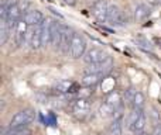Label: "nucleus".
Segmentation results:
<instances>
[{
    "label": "nucleus",
    "mask_w": 161,
    "mask_h": 135,
    "mask_svg": "<svg viewBox=\"0 0 161 135\" xmlns=\"http://www.w3.org/2000/svg\"><path fill=\"white\" fill-rule=\"evenodd\" d=\"M65 2V4H68V6H74L76 3V0H64Z\"/></svg>",
    "instance_id": "nucleus-28"
},
{
    "label": "nucleus",
    "mask_w": 161,
    "mask_h": 135,
    "mask_svg": "<svg viewBox=\"0 0 161 135\" xmlns=\"http://www.w3.org/2000/svg\"><path fill=\"white\" fill-rule=\"evenodd\" d=\"M154 135H161V122H158V124L156 125V128H154Z\"/></svg>",
    "instance_id": "nucleus-27"
},
{
    "label": "nucleus",
    "mask_w": 161,
    "mask_h": 135,
    "mask_svg": "<svg viewBox=\"0 0 161 135\" xmlns=\"http://www.w3.org/2000/svg\"><path fill=\"white\" fill-rule=\"evenodd\" d=\"M143 110H139V108H133V110L129 113L127 118H126V127L129 128V130H131V127L134 125V122L137 121V118L140 117V114H142Z\"/></svg>",
    "instance_id": "nucleus-19"
},
{
    "label": "nucleus",
    "mask_w": 161,
    "mask_h": 135,
    "mask_svg": "<svg viewBox=\"0 0 161 135\" xmlns=\"http://www.w3.org/2000/svg\"><path fill=\"white\" fill-rule=\"evenodd\" d=\"M113 68V59L109 56L106 61H103L102 64H97V65H89L88 72H93V73H99L102 76H106L109 72L112 70Z\"/></svg>",
    "instance_id": "nucleus-9"
},
{
    "label": "nucleus",
    "mask_w": 161,
    "mask_h": 135,
    "mask_svg": "<svg viewBox=\"0 0 161 135\" xmlns=\"http://www.w3.org/2000/svg\"><path fill=\"white\" fill-rule=\"evenodd\" d=\"M23 20H24L28 25H38L44 21V16H42V13L40 10H30L24 14Z\"/></svg>",
    "instance_id": "nucleus-13"
},
{
    "label": "nucleus",
    "mask_w": 161,
    "mask_h": 135,
    "mask_svg": "<svg viewBox=\"0 0 161 135\" xmlns=\"http://www.w3.org/2000/svg\"><path fill=\"white\" fill-rule=\"evenodd\" d=\"M144 94L142 93V91H136V94H134V99L133 101H131V106H133V108H139V110H143L144 108Z\"/></svg>",
    "instance_id": "nucleus-21"
},
{
    "label": "nucleus",
    "mask_w": 161,
    "mask_h": 135,
    "mask_svg": "<svg viewBox=\"0 0 161 135\" xmlns=\"http://www.w3.org/2000/svg\"><path fill=\"white\" fill-rule=\"evenodd\" d=\"M151 16V6L150 4H137L136 8H134V20L137 23H142L144 20H147L148 17Z\"/></svg>",
    "instance_id": "nucleus-12"
},
{
    "label": "nucleus",
    "mask_w": 161,
    "mask_h": 135,
    "mask_svg": "<svg viewBox=\"0 0 161 135\" xmlns=\"http://www.w3.org/2000/svg\"><path fill=\"white\" fill-rule=\"evenodd\" d=\"M50 27H51V45L54 47V49H59L61 37H62V23L51 20Z\"/></svg>",
    "instance_id": "nucleus-6"
},
{
    "label": "nucleus",
    "mask_w": 161,
    "mask_h": 135,
    "mask_svg": "<svg viewBox=\"0 0 161 135\" xmlns=\"http://www.w3.org/2000/svg\"><path fill=\"white\" fill-rule=\"evenodd\" d=\"M71 85L72 83L71 82H59L58 85H57V89H58V91H61V93H69V89H71Z\"/></svg>",
    "instance_id": "nucleus-23"
},
{
    "label": "nucleus",
    "mask_w": 161,
    "mask_h": 135,
    "mask_svg": "<svg viewBox=\"0 0 161 135\" xmlns=\"http://www.w3.org/2000/svg\"><path fill=\"white\" fill-rule=\"evenodd\" d=\"M72 111L78 118L83 120L86 117V114L89 113V103L86 101L85 99H80L76 100V101L72 103Z\"/></svg>",
    "instance_id": "nucleus-10"
},
{
    "label": "nucleus",
    "mask_w": 161,
    "mask_h": 135,
    "mask_svg": "<svg viewBox=\"0 0 161 135\" xmlns=\"http://www.w3.org/2000/svg\"><path fill=\"white\" fill-rule=\"evenodd\" d=\"M114 113H116V110H114L110 104H108V103H103V104L99 107V114H100V117H103V118L113 117Z\"/></svg>",
    "instance_id": "nucleus-20"
},
{
    "label": "nucleus",
    "mask_w": 161,
    "mask_h": 135,
    "mask_svg": "<svg viewBox=\"0 0 161 135\" xmlns=\"http://www.w3.org/2000/svg\"><path fill=\"white\" fill-rule=\"evenodd\" d=\"M31 131L28 128H7L3 131L2 135H30Z\"/></svg>",
    "instance_id": "nucleus-22"
},
{
    "label": "nucleus",
    "mask_w": 161,
    "mask_h": 135,
    "mask_svg": "<svg viewBox=\"0 0 161 135\" xmlns=\"http://www.w3.org/2000/svg\"><path fill=\"white\" fill-rule=\"evenodd\" d=\"M82 58L85 61V64L97 65V64H102L103 61H106L109 58V55L103 49H100V48H91L89 51H86Z\"/></svg>",
    "instance_id": "nucleus-4"
},
{
    "label": "nucleus",
    "mask_w": 161,
    "mask_h": 135,
    "mask_svg": "<svg viewBox=\"0 0 161 135\" xmlns=\"http://www.w3.org/2000/svg\"><path fill=\"white\" fill-rule=\"evenodd\" d=\"M72 38H74V31L71 30L68 25L62 24V37H61V45H59V51H61L62 54H67L68 55Z\"/></svg>",
    "instance_id": "nucleus-7"
},
{
    "label": "nucleus",
    "mask_w": 161,
    "mask_h": 135,
    "mask_svg": "<svg viewBox=\"0 0 161 135\" xmlns=\"http://www.w3.org/2000/svg\"><path fill=\"white\" fill-rule=\"evenodd\" d=\"M13 25L8 23L7 18H2L0 20V44L4 45L6 42L8 41V38H10L11 35V31H14Z\"/></svg>",
    "instance_id": "nucleus-11"
},
{
    "label": "nucleus",
    "mask_w": 161,
    "mask_h": 135,
    "mask_svg": "<svg viewBox=\"0 0 161 135\" xmlns=\"http://www.w3.org/2000/svg\"><path fill=\"white\" fill-rule=\"evenodd\" d=\"M137 135H154V134H144V132H140V134H137Z\"/></svg>",
    "instance_id": "nucleus-29"
},
{
    "label": "nucleus",
    "mask_w": 161,
    "mask_h": 135,
    "mask_svg": "<svg viewBox=\"0 0 161 135\" xmlns=\"http://www.w3.org/2000/svg\"><path fill=\"white\" fill-rule=\"evenodd\" d=\"M134 42L137 44V47L142 48V49H144V51L153 49V44H151V41L146 35H143V34H139V35L134 37Z\"/></svg>",
    "instance_id": "nucleus-17"
},
{
    "label": "nucleus",
    "mask_w": 161,
    "mask_h": 135,
    "mask_svg": "<svg viewBox=\"0 0 161 135\" xmlns=\"http://www.w3.org/2000/svg\"><path fill=\"white\" fill-rule=\"evenodd\" d=\"M109 2L108 0H97L92 7V14L99 23H108Z\"/></svg>",
    "instance_id": "nucleus-5"
},
{
    "label": "nucleus",
    "mask_w": 161,
    "mask_h": 135,
    "mask_svg": "<svg viewBox=\"0 0 161 135\" xmlns=\"http://www.w3.org/2000/svg\"><path fill=\"white\" fill-rule=\"evenodd\" d=\"M108 23L113 27H125V25H127V16L117 4L109 3Z\"/></svg>",
    "instance_id": "nucleus-2"
},
{
    "label": "nucleus",
    "mask_w": 161,
    "mask_h": 135,
    "mask_svg": "<svg viewBox=\"0 0 161 135\" xmlns=\"http://www.w3.org/2000/svg\"><path fill=\"white\" fill-rule=\"evenodd\" d=\"M106 103L110 104L114 110H123V99L120 96V93H117V91H112L106 99Z\"/></svg>",
    "instance_id": "nucleus-15"
},
{
    "label": "nucleus",
    "mask_w": 161,
    "mask_h": 135,
    "mask_svg": "<svg viewBox=\"0 0 161 135\" xmlns=\"http://www.w3.org/2000/svg\"><path fill=\"white\" fill-rule=\"evenodd\" d=\"M27 27L28 24L23 18L17 23L16 28H14V41H16L17 47H21V45L25 44V35H27V30H28Z\"/></svg>",
    "instance_id": "nucleus-8"
},
{
    "label": "nucleus",
    "mask_w": 161,
    "mask_h": 135,
    "mask_svg": "<svg viewBox=\"0 0 161 135\" xmlns=\"http://www.w3.org/2000/svg\"><path fill=\"white\" fill-rule=\"evenodd\" d=\"M85 51H86L85 38L79 33H74V38H72V42H71V48L68 55L72 59H79L80 56L85 55Z\"/></svg>",
    "instance_id": "nucleus-3"
},
{
    "label": "nucleus",
    "mask_w": 161,
    "mask_h": 135,
    "mask_svg": "<svg viewBox=\"0 0 161 135\" xmlns=\"http://www.w3.org/2000/svg\"><path fill=\"white\" fill-rule=\"evenodd\" d=\"M102 79V75L99 73H93V72H86L82 76V85L86 86V87H93Z\"/></svg>",
    "instance_id": "nucleus-14"
},
{
    "label": "nucleus",
    "mask_w": 161,
    "mask_h": 135,
    "mask_svg": "<svg viewBox=\"0 0 161 135\" xmlns=\"http://www.w3.org/2000/svg\"><path fill=\"white\" fill-rule=\"evenodd\" d=\"M147 3L151 7H158V6H161V0H147Z\"/></svg>",
    "instance_id": "nucleus-25"
},
{
    "label": "nucleus",
    "mask_w": 161,
    "mask_h": 135,
    "mask_svg": "<svg viewBox=\"0 0 161 135\" xmlns=\"http://www.w3.org/2000/svg\"><path fill=\"white\" fill-rule=\"evenodd\" d=\"M36 118V111L33 108H24L13 116L8 128H24Z\"/></svg>",
    "instance_id": "nucleus-1"
},
{
    "label": "nucleus",
    "mask_w": 161,
    "mask_h": 135,
    "mask_svg": "<svg viewBox=\"0 0 161 135\" xmlns=\"http://www.w3.org/2000/svg\"><path fill=\"white\" fill-rule=\"evenodd\" d=\"M146 122H147V117H146L144 111H142L140 117L137 118V121L134 122L133 127H131V131H133L136 135L140 134V132H143V131H144V128H146Z\"/></svg>",
    "instance_id": "nucleus-18"
},
{
    "label": "nucleus",
    "mask_w": 161,
    "mask_h": 135,
    "mask_svg": "<svg viewBox=\"0 0 161 135\" xmlns=\"http://www.w3.org/2000/svg\"><path fill=\"white\" fill-rule=\"evenodd\" d=\"M51 20H44L41 23V30H42V47L51 45V27H50Z\"/></svg>",
    "instance_id": "nucleus-16"
},
{
    "label": "nucleus",
    "mask_w": 161,
    "mask_h": 135,
    "mask_svg": "<svg viewBox=\"0 0 161 135\" xmlns=\"http://www.w3.org/2000/svg\"><path fill=\"white\" fill-rule=\"evenodd\" d=\"M134 94H136L134 89H129V90H126V93H125V101L131 103V101H133V99H134Z\"/></svg>",
    "instance_id": "nucleus-24"
},
{
    "label": "nucleus",
    "mask_w": 161,
    "mask_h": 135,
    "mask_svg": "<svg viewBox=\"0 0 161 135\" xmlns=\"http://www.w3.org/2000/svg\"><path fill=\"white\" fill-rule=\"evenodd\" d=\"M151 116H153V118H154V122H156V124H158V122H160V113H157L156 110H153Z\"/></svg>",
    "instance_id": "nucleus-26"
}]
</instances>
